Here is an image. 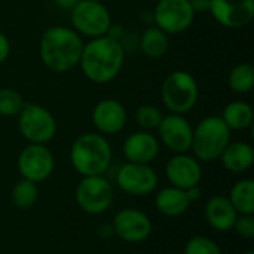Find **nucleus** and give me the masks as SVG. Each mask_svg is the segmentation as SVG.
<instances>
[{
    "label": "nucleus",
    "mask_w": 254,
    "mask_h": 254,
    "mask_svg": "<svg viewBox=\"0 0 254 254\" xmlns=\"http://www.w3.org/2000/svg\"><path fill=\"white\" fill-rule=\"evenodd\" d=\"M37 198H39L37 183L30 182L27 179L18 180L10 190L12 204L18 210H30L37 202Z\"/></svg>",
    "instance_id": "b1692460"
},
{
    "label": "nucleus",
    "mask_w": 254,
    "mask_h": 254,
    "mask_svg": "<svg viewBox=\"0 0 254 254\" xmlns=\"http://www.w3.org/2000/svg\"><path fill=\"white\" fill-rule=\"evenodd\" d=\"M195 16L189 0H158L152 10V22L168 36L185 33Z\"/></svg>",
    "instance_id": "1a4fd4ad"
},
{
    "label": "nucleus",
    "mask_w": 254,
    "mask_h": 254,
    "mask_svg": "<svg viewBox=\"0 0 254 254\" xmlns=\"http://www.w3.org/2000/svg\"><path fill=\"white\" fill-rule=\"evenodd\" d=\"M83 43V39L71 27H48L39 42L40 61L52 73L63 74L71 71L79 65Z\"/></svg>",
    "instance_id": "f03ea898"
},
{
    "label": "nucleus",
    "mask_w": 254,
    "mask_h": 254,
    "mask_svg": "<svg viewBox=\"0 0 254 254\" xmlns=\"http://www.w3.org/2000/svg\"><path fill=\"white\" fill-rule=\"evenodd\" d=\"M219 159L225 170L234 174H241L253 167V146L246 141H229Z\"/></svg>",
    "instance_id": "6ab92c4d"
},
{
    "label": "nucleus",
    "mask_w": 254,
    "mask_h": 254,
    "mask_svg": "<svg viewBox=\"0 0 254 254\" xmlns=\"http://www.w3.org/2000/svg\"><path fill=\"white\" fill-rule=\"evenodd\" d=\"M70 27L80 36L95 39L112 30V15L106 4L94 0H79L70 10Z\"/></svg>",
    "instance_id": "423d86ee"
},
{
    "label": "nucleus",
    "mask_w": 254,
    "mask_h": 254,
    "mask_svg": "<svg viewBox=\"0 0 254 254\" xmlns=\"http://www.w3.org/2000/svg\"><path fill=\"white\" fill-rule=\"evenodd\" d=\"M228 198L238 214H254V182L252 179L237 182Z\"/></svg>",
    "instance_id": "5701e85b"
},
{
    "label": "nucleus",
    "mask_w": 254,
    "mask_h": 254,
    "mask_svg": "<svg viewBox=\"0 0 254 254\" xmlns=\"http://www.w3.org/2000/svg\"><path fill=\"white\" fill-rule=\"evenodd\" d=\"M112 146L106 135L85 132L70 147V164L82 177L103 176L112 164Z\"/></svg>",
    "instance_id": "7ed1b4c3"
},
{
    "label": "nucleus",
    "mask_w": 254,
    "mask_h": 254,
    "mask_svg": "<svg viewBox=\"0 0 254 254\" xmlns=\"http://www.w3.org/2000/svg\"><path fill=\"white\" fill-rule=\"evenodd\" d=\"M19 134L34 144H46L57 134V119L43 106L36 103H25L16 116Z\"/></svg>",
    "instance_id": "0eeeda50"
},
{
    "label": "nucleus",
    "mask_w": 254,
    "mask_h": 254,
    "mask_svg": "<svg viewBox=\"0 0 254 254\" xmlns=\"http://www.w3.org/2000/svg\"><path fill=\"white\" fill-rule=\"evenodd\" d=\"M204 216L207 223L217 232H228L232 229L238 213L231 204L228 196L214 195L211 196L204 207Z\"/></svg>",
    "instance_id": "a211bd4d"
},
{
    "label": "nucleus",
    "mask_w": 254,
    "mask_h": 254,
    "mask_svg": "<svg viewBox=\"0 0 254 254\" xmlns=\"http://www.w3.org/2000/svg\"><path fill=\"white\" fill-rule=\"evenodd\" d=\"M25 101L22 95L12 88H0V116L16 118Z\"/></svg>",
    "instance_id": "bb28decb"
},
{
    "label": "nucleus",
    "mask_w": 254,
    "mask_h": 254,
    "mask_svg": "<svg viewBox=\"0 0 254 254\" xmlns=\"http://www.w3.org/2000/svg\"><path fill=\"white\" fill-rule=\"evenodd\" d=\"M232 229L243 240L254 238V214H238Z\"/></svg>",
    "instance_id": "c85d7f7f"
},
{
    "label": "nucleus",
    "mask_w": 254,
    "mask_h": 254,
    "mask_svg": "<svg viewBox=\"0 0 254 254\" xmlns=\"http://www.w3.org/2000/svg\"><path fill=\"white\" fill-rule=\"evenodd\" d=\"M10 54V42L4 33L0 31V64H3Z\"/></svg>",
    "instance_id": "c756f323"
},
{
    "label": "nucleus",
    "mask_w": 254,
    "mask_h": 254,
    "mask_svg": "<svg viewBox=\"0 0 254 254\" xmlns=\"http://www.w3.org/2000/svg\"><path fill=\"white\" fill-rule=\"evenodd\" d=\"M243 254H254L253 252H246V253H243Z\"/></svg>",
    "instance_id": "f704fd0d"
},
{
    "label": "nucleus",
    "mask_w": 254,
    "mask_h": 254,
    "mask_svg": "<svg viewBox=\"0 0 254 254\" xmlns=\"http://www.w3.org/2000/svg\"><path fill=\"white\" fill-rule=\"evenodd\" d=\"M156 131H158L159 144L167 147L174 155L188 153L190 150L193 127L185 118V115H176V113L165 115Z\"/></svg>",
    "instance_id": "f8f14e48"
},
{
    "label": "nucleus",
    "mask_w": 254,
    "mask_h": 254,
    "mask_svg": "<svg viewBox=\"0 0 254 254\" xmlns=\"http://www.w3.org/2000/svg\"><path fill=\"white\" fill-rule=\"evenodd\" d=\"M60 9H63V10H70L79 0H52Z\"/></svg>",
    "instance_id": "72a5a7b5"
},
{
    "label": "nucleus",
    "mask_w": 254,
    "mask_h": 254,
    "mask_svg": "<svg viewBox=\"0 0 254 254\" xmlns=\"http://www.w3.org/2000/svg\"><path fill=\"white\" fill-rule=\"evenodd\" d=\"M97 235H98L100 238H104V240L113 237L115 234H113L112 225H100V226L97 228Z\"/></svg>",
    "instance_id": "2f4dec72"
},
{
    "label": "nucleus",
    "mask_w": 254,
    "mask_h": 254,
    "mask_svg": "<svg viewBox=\"0 0 254 254\" xmlns=\"http://www.w3.org/2000/svg\"><path fill=\"white\" fill-rule=\"evenodd\" d=\"M113 188L103 176L82 177L74 190L79 208L91 216L106 213L113 204Z\"/></svg>",
    "instance_id": "6e6552de"
},
{
    "label": "nucleus",
    "mask_w": 254,
    "mask_h": 254,
    "mask_svg": "<svg viewBox=\"0 0 254 254\" xmlns=\"http://www.w3.org/2000/svg\"><path fill=\"white\" fill-rule=\"evenodd\" d=\"M165 177L171 186L183 190L199 186L202 179L201 162L193 155L176 153L165 164Z\"/></svg>",
    "instance_id": "dca6fc26"
},
{
    "label": "nucleus",
    "mask_w": 254,
    "mask_h": 254,
    "mask_svg": "<svg viewBox=\"0 0 254 254\" xmlns=\"http://www.w3.org/2000/svg\"><path fill=\"white\" fill-rule=\"evenodd\" d=\"M211 16L231 30L247 27L254 18V0H210Z\"/></svg>",
    "instance_id": "4468645a"
},
{
    "label": "nucleus",
    "mask_w": 254,
    "mask_h": 254,
    "mask_svg": "<svg viewBox=\"0 0 254 254\" xmlns=\"http://www.w3.org/2000/svg\"><path fill=\"white\" fill-rule=\"evenodd\" d=\"M161 100L170 113L186 115L192 112L199 100L195 76L186 70H174L167 74L161 85Z\"/></svg>",
    "instance_id": "39448f33"
},
{
    "label": "nucleus",
    "mask_w": 254,
    "mask_h": 254,
    "mask_svg": "<svg viewBox=\"0 0 254 254\" xmlns=\"http://www.w3.org/2000/svg\"><path fill=\"white\" fill-rule=\"evenodd\" d=\"M228 85L235 94H249L254 88V67L250 63L235 65L228 77Z\"/></svg>",
    "instance_id": "393cba45"
},
{
    "label": "nucleus",
    "mask_w": 254,
    "mask_h": 254,
    "mask_svg": "<svg viewBox=\"0 0 254 254\" xmlns=\"http://www.w3.org/2000/svg\"><path fill=\"white\" fill-rule=\"evenodd\" d=\"M186 195H188V199L190 202H195V201H199L201 196H202V192L199 189V186H193L190 189H186Z\"/></svg>",
    "instance_id": "473e14b6"
},
{
    "label": "nucleus",
    "mask_w": 254,
    "mask_h": 254,
    "mask_svg": "<svg viewBox=\"0 0 254 254\" xmlns=\"http://www.w3.org/2000/svg\"><path fill=\"white\" fill-rule=\"evenodd\" d=\"M140 49L147 58H162L170 49V36L156 25H150L140 36Z\"/></svg>",
    "instance_id": "4be33fe9"
},
{
    "label": "nucleus",
    "mask_w": 254,
    "mask_h": 254,
    "mask_svg": "<svg viewBox=\"0 0 254 254\" xmlns=\"http://www.w3.org/2000/svg\"><path fill=\"white\" fill-rule=\"evenodd\" d=\"M92 125L101 135H116L128 122L127 107L115 98H103L92 107Z\"/></svg>",
    "instance_id": "2eb2a0df"
},
{
    "label": "nucleus",
    "mask_w": 254,
    "mask_h": 254,
    "mask_svg": "<svg viewBox=\"0 0 254 254\" xmlns=\"http://www.w3.org/2000/svg\"><path fill=\"white\" fill-rule=\"evenodd\" d=\"M190 204L192 202L188 199L186 190L174 186L161 189L155 196V208L164 217L183 216L189 210Z\"/></svg>",
    "instance_id": "aec40b11"
},
{
    "label": "nucleus",
    "mask_w": 254,
    "mask_h": 254,
    "mask_svg": "<svg viewBox=\"0 0 254 254\" xmlns=\"http://www.w3.org/2000/svg\"><path fill=\"white\" fill-rule=\"evenodd\" d=\"M220 118L231 131H246L253 127L254 110L249 101L234 100L225 106Z\"/></svg>",
    "instance_id": "412c9836"
},
{
    "label": "nucleus",
    "mask_w": 254,
    "mask_h": 254,
    "mask_svg": "<svg viewBox=\"0 0 254 254\" xmlns=\"http://www.w3.org/2000/svg\"><path fill=\"white\" fill-rule=\"evenodd\" d=\"M16 167L22 179L34 183L45 182L55 168V158L46 144L28 143L18 155Z\"/></svg>",
    "instance_id": "9d476101"
},
{
    "label": "nucleus",
    "mask_w": 254,
    "mask_h": 254,
    "mask_svg": "<svg viewBox=\"0 0 254 254\" xmlns=\"http://www.w3.org/2000/svg\"><path fill=\"white\" fill-rule=\"evenodd\" d=\"M116 185L132 196H146L158 188V174L150 164L125 162L116 174Z\"/></svg>",
    "instance_id": "9b49d317"
},
{
    "label": "nucleus",
    "mask_w": 254,
    "mask_h": 254,
    "mask_svg": "<svg viewBox=\"0 0 254 254\" xmlns=\"http://www.w3.org/2000/svg\"><path fill=\"white\" fill-rule=\"evenodd\" d=\"M113 234L131 244L146 241L152 234V222L146 213L137 208H124L118 211L112 222Z\"/></svg>",
    "instance_id": "ddd939ff"
},
{
    "label": "nucleus",
    "mask_w": 254,
    "mask_h": 254,
    "mask_svg": "<svg viewBox=\"0 0 254 254\" xmlns=\"http://www.w3.org/2000/svg\"><path fill=\"white\" fill-rule=\"evenodd\" d=\"M124 63L125 49L122 43L107 34L83 43L79 67L89 82L104 85L118 77Z\"/></svg>",
    "instance_id": "f257e3e1"
},
{
    "label": "nucleus",
    "mask_w": 254,
    "mask_h": 254,
    "mask_svg": "<svg viewBox=\"0 0 254 254\" xmlns=\"http://www.w3.org/2000/svg\"><path fill=\"white\" fill-rule=\"evenodd\" d=\"M164 115L155 104H141L134 112V119L143 131H156Z\"/></svg>",
    "instance_id": "a878e982"
},
{
    "label": "nucleus",
    "mask_w": 254,
    "mask_h": 254,
    "mask_svg": "<svg viewBox=\"0 0 254 254\" xmlns=\"http://www.w3.org/2000/svg\"><path fill=\"white\" fill-rule=\"evenodd\" d=\"M231 129L220 116H205L193 128L190 150L199 162H214L231 141Z\"/></svg>",
    "instance_id": "20e7f679"
},
{
    "label": "nucleus",
    "mask_w": 254,
    "mask_h": 254,
    "mask_svg": "<svg viewBox=\"0 0 254 254\" xmlns=\"http://www.w3.org/2000/svg\"><path fill=\"white\" fill-rule=\"evenodd\" d=\"M94 1H101V0H94Z\"/></svg>",
    "instance_id": "c9c22d12"
},
{
    "label": "nucleus",
    "mask_w": 254,
    "mask_h": 254,
    "mask_svg": "<svg viewBox=\"0 0 254 254\" xmlns=\"http://www.w3.org/2000/svg\"><path fill=\"white\" fill-rule=\"evenodd\" d=\"M195 13H205L210 10V0H189Z\"/></svg>",
    "instance_id": "7c9ffc66"
},
{
    "label": "nucleus",
    "mask_w": 254,
    "mask_h": 254,
    "mask_svg": "<svg viewBox=\"0 0 254 254\" xmlns=\"http://www.w3.org/2000/svg\"><path fill=\"white\" fill-rule=\"evenodd\" d=\"M159 140L150 131H135L129 134L122 144V153L127 162L152 164L159 155Z\"/></svg>",
    "instance_id": "f3484780"
},
{
    "label": "nucleus",
    "mask_w": 254,
    "mask_h": 254,
    "mask_svg": "<svg viewBox=\"0 0 254 254\" xmlns=\"http://www.w3.org/2000/svg\"><path fill=\"white\" fill-rule=\"evenodd\" d=\"M183 254H223L222 253V249L219 247V244L216 241H213L211 238L208 237H202V235H198V237H193L190 238L186 246H185V250Z\"/></svg>",
    "instance_id": "cd10ccee"
}]
</instances>
